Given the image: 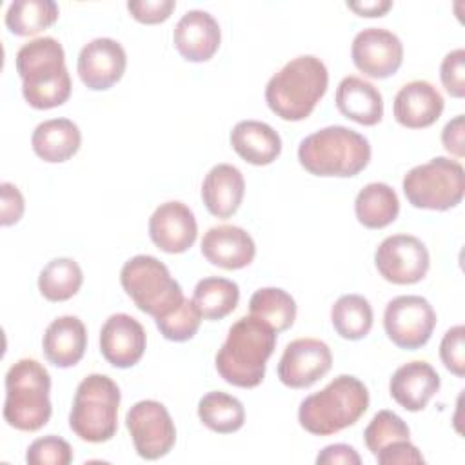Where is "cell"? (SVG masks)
<instances>
[{
	"label": "cell",
	"instance_id": "1",
	"mask_svg": "<svg viewBox=\"0 0 465 465\" xmlns=\"http://www.w3.org/2000/svg\"><path fill=\"white\" fill-rule=\"evenodd\" d=\"M276 347V331L254 316H242L216 352L218 374L242 389L258 387L265 376L267 360Z\"/></svg>",
	"mask_w": 465,
	"mask_h": 465
},
{
	"label": "cell",
	"instance_id": "2",
	"mask_svg": "<svg viewBox=\"0 0 465 465\" xmlns=\"http://www.w3.org/2000/svg\"><path fill=\"white\" fill-rule=\"evenodd\" d=\"M22 94L35 109H53L71 96V76L62 44L53 36L35 38L16 53Z\"/></svg>",
	"mask_w": 465,
	"mask_h": 465
},
{
	"label": "cell",
	"instance_id": "3",
	"mask_svg": "<svg viewBox=\"0 0 465 465\" xmlns=\"http://www.w3.org/2000/svg\"><path fill=\"white\" fill-rule=\"evenodd\" d=\"M327 84L329 73L320 58L312 54L296 56L271 76L265 87V102L282 120L298 122L312 113L325 94Z\"/></svg>",
	"mask_w": 465,
	"mask_h": 465
},
{
	"label": "cell",
	"instance_id": "4",
	"mask_svg": "<svg viewBox=\"0 0 465 465\" xmlns=\"http://www.w3.org/2000/svg\"><path fill=\"white\" fill-rule=\"evenodd\" d=\"M369 407V391L356 376L340 374L325 389L307 396L298 409L300 425L316 436H331L354 425Z\"/></svg>",
	"mask_w": 465,
	"mask_h": 465
},
{
	"label": "cell",
	"instance_id": "5",
	"mask_svg": "<svg viewBox=\"0 0 465 465\" xmlns=\"http://www.w3.org/2000/svg\"><path fill=\"white\" fill-rule=\"evenodd\" d=\"M298 160L316 176H356L371 160L369 140L343 125L323 127L300 142Z\"/></svg>",
	"mask_w": 465,
	"mask_h": 465
},
{
	"label": "cell",
	"instance_id": "6",
	"mask_svg": "<svg viewBox=\"0 0 465 465\" xmlns=\"http://www.w3.org/2000/svg\"><path fill=\"white\" fill-rule=\"evenodd\" d=\"M51 376L47 369L33 358L13 363L5 374L4 420L7 425L35 432L51 418Z\"/></svg>",
	"mask_w": 465,
	"mask_h": 465
},
{
	"label": "cell",
	"instance_id": "7",
	"mask_svg": "<svg viewBox=\"0 0 465 465\" xmlns=\"http://www.w3.org/2000/svg\"><path fill=\"white\" fill-rule=\"evenodd\" d=\"M118 385L105 374H89L76 387L69 427L84 441H107L118 429Z\"/></svg>",
	"mask_w": 465,
	"mask_h": 465
},
{
	"label": "cell",
	"instance_id": "8",
	"mask_svg": "<svg viewBox=\"0 0 465 465\" xmlns=\"http://www.w3.org/2000/svg\"><path fill=\"white\" fill-rule=\"evenodd\" d=\"M120 282L134 305L154 320L165 316L183 302L180 283L154 256L138 254L127 260L120 271Z\"/></svg>",
	"mask_w": 465,
	"mask_h": 465
},
{
	"label": "cell",
	"instance_id": "9",
	"mask_svg": "<svg viewBox=\"0 0 465 465\" xmlns=\"http://www.w3.org/2000/svg\"><path fill=\"white\" fill-rule=\"evenodd\" d=\"M403 193L412 207L447 211L456 207L465 193V171L456 160L436 156L412 167L403 176Z\"/></svg>",
	"mask_w": 465,
	"mask_h": 465
},
{
	"label": "cell",
	"instance_id": "10",
	"mask_svg": "<svg viewBox=\"0 0 465 465\" xmlns=\"http://www.w3.org/2000/svg\"><path fill=\"white\" fill-rule=\"evenodd\" d=\"M383 327L394 345L416 351L429 341L436 327V312L421 296H396L385 307Z\"/></svg>",
	"mask_w": 465,
	"mask_h": 465
},
{
	"label": "cell",
	"instance_id": "11",
	"mask_svg": "<svg viewBox=\"0 0 465 465\" xmlns=\"http://www.w3.org/2000/svg\"><path fill=\"white\" fill-rule=\"evenodd\" d=\"M125 425L138 456L143 460H158L165 456L176 441V429L171 414L154 400L134 403L127 411Z\"/></svg>",
	"mask_w": 465,
	"mask_h": 465
},
{
	"label": "cell",
	"instance_id": "12",
	"mask_svg": "<svg viewBox=\"0 0 465 465\" xmlns=\"http://www.w3.org/2000/svg\"><path fill=\"white\" fill-rule=\"evenodd\" d=\"M374 263L383 280L396 285H411L427 274L429 251L416 236L392 234L376 247Z\"/></svg>",
	"mask_w": 465,
	"mask_h": 465
},
{
	"label": "cell",
	"instance_id": "13",
	"mask_svg": "<svg viewBox=\"0 0 465 465\" xmlns=\"http://www.w3.org/2000/svg\"><path fill=\"white\" fill-rule=\"evenodd\" d=\"M331 365L332 354L325 341L298 338L287 343L278 363V378L291 389H305L323 378Z\"/></svg>",
	"mask_w": 465,
	"mask_h": 465
},
{
	"label": "cell",
	"instance_id": "14",
	"mask_svg": "<svg viewBox=\"0 0 465 465\" xmlns=\"http://www.w3.org/2000/svg\"><path fill=\"white\" fill-rule=\"evenodd\" d=\"M351 56L358 71L365 76L381 80L400 69L403 62V45L392 31L367 27L354 36Z\"/></svg>",
	"mask_w": 465,
	"mask_h": 465
},
{
	"label": "cell",
	"instance_id": "15",
	"mask_svg": "<svg viewBox=\"0 0 465 465\" xmlns=\"http://www.w3.org/2000/svg\"><path fill=\"white\" fill-rule=\"evenodd\" d=\"M127 56L124 47L113 38H94L78 54V76L93 91L113 87L125 71Z\"/></svg>",
	"mask_w": 465,
	"mask_h": 465
},
{
	"label": "cell",
	"instance_id": "16",
	"mask_svg": "<svg viewBox=\"0 0 465 465\" xmlns=\"http://www.w3.org/2000/svg\"><path fill=\"white\" fill-rule=\"evenodd\" d=\"M145 343L142 323L125 312L109 316L102 325L100 351L113 367L127 369L136 365L145 352Z\"/></svg>",
	"mask_w": 465,
	"mask_h": 465
},
{
	"label": "cell",
	"instance_id": "17",
	"mask_svg": "<svg viewBox=\"0 0 465 465\" xmlns=\"http://www.w3.org/2000/svg\"><path fill=\"white\" fill-rule=\"evenodd\" d=\"M198 234L193 211L183 202H165L149 218V236L153 243L169 254L187 251Z\"/></svg>",
	"mask_w": 465,
	"mask_h": 465
},
{
	"label": "cell",
	"instance_id": "18",
	"mask_svg": "<svg viewBox=\"0 0 465 465\" xmlns=\"http://www.w3.org/2000/svg\"><path fill=\"white\" fill-rule=\"evenodd\" d=\"M174 47L189 62H207L218 51L222 33L214 16L202 9L187 11L173 33Z\"/></svg>",
	"mask_w": 465,
	"mask_h": 465
},
{
	"label": "cell",
	"instance_id": "19",
	"mask_svg": "<svg viewBox=\"0 0 465 465\" xmlns=\"http://www.w3.org/2000/svg\"><path fill=\"white\" fill-rule=\"evenodd\" d=\"M392 113L400 125L423 129L441 116L443 96L430 82L412 80L396 93Z\"/></svg>",
	"mask_w": 465,
	"mask_h": 465
},
{
	"label": "cell",
	"instance_id": "20",
	"mask_svg": "<svg viewBox=\"0 0 465 465\" xmlns=\"http://www.w3.org/2000/svg\"><path fill=\"white\" fill-rule=\"evenodd\" d=\"M202 254L213 265L234 271L247 267L254 260L256 245L245 229L216 225L203 234Z\"/></svg>",
	"mask_w": 465,
	"mask_h": 465
},
{
	"label": "cell",
	"instance_id": "21",
	"mask_svg": "<svg viewBox=\"0 0 465 465\" xmlns=\"http://www.w3.org/2000/svg\"><path fill=\"white\" fill-rule=\"evenodd\" d=\"M438 389L440 376L434 367L423 360H414L398 367L389 381V391L394 401L411 412L425 409Z\"/></svg>",
	"mask_w": 465,
	"mask_h": 465
},
{
	"label": "cell",
	"instance_id": "22",
	"mask_svg": "<svg viewBox=\"0 0 465 465\" xmlns=\"http://www.w3.org/2000/svg\"><path fill=\"white\" fill-rule=\"evenodd\" d=\"M42 347L47 361L54 367H73L84 358L87 347L85 325L76 316H60L47 325Z\"/></svg>",
	"mask_w": 465,
	"mask_h": 465
},
{
	"label": "cell",
	"instance_id": "23",
	"mask_svg": "<svg viewBox=\"0 0 465 465\" xmlns=\"http://www.w3.org/2000/svg\"><path fill=\"white\" fill-rule=\"evenodd\" d=\"M243 174L231 163L214 165L202 183V200L207 211L218 218L232 216L243 200Z\"/></svg>",
	"mask_w": 465,
	"mask_h": 465
},
{
	"label": "cell",
	"instance_id": "24",
	"mask_svg": "<svg viewBox=\"0 0 465 465\" xmlns=\"http://www.w3.org/2000/svg\"><path fill=\"white\" fill-rule=\"evenodd\" d=\"M338 111L361 125H376L383 116L381 93L360 76H345L336 89Z\"/></svg>",
	"mask_w": 465,
	"mask_h": 465
},
{
	"label": "cell",
	"instance_id": "25",
	"mask_svg": "<svg viewBox=\"0 0 465 465\" xmlns=\"http://www.w3.org/2000/svg\"><path fill=\"white\" fill-rule=\"evenodd\" d=\"M231 145L252 165H269L282 153L280 134L265 122L242 120L231 131Z\"/></svg>",
	"mask_w": 465,
	"mask_h": 465
},
{
	"label": "cell",
	"instance_id": "26",
	"mask_svg": "<svg viewBox=\"0 0 465 465\" xmlns=\"http://www.w3.org/2000/svg\"><path fill=\"white\" fill-rule=\"evenodd\" d=\"M82 134L78 125L69 118H51L36 125L31 145L36 156L49 163L69 160L80 149Z\"/></svg>",
	"mask_w": 465,
	"mask_h": 465
},
{
	"label": "cell",
	"instance_id": "27",
	"mask_svg": "<svg viewBox=\"0 0 465 465\" xmlns=\"http://www.w3.org/2000/svg\"><path fill=\"white\" fill-rule=\"evenodd\" d=\"M354 213L358 222L367 229L387 227L398 218V194L391 185L383 182L367 183L354 200Z\"/></svg>",
	"mask_w": 465,
	"mask_h": 465
},
{
	"label": "cell",
	"instance_id": "28",
	"mask_svg": "<svg viewBox=\"0 0 465 465\" xmlns=\"http://www.w3.org/2000/svg\"><path fill=\"white\" fill-rule=\"evenodd\" d=\"M240 300V289L232 280L209 276L196 283L193 302L196 303L202 318L222 320L231 314Z\"/></svg>",
	"mask_w": 465,
	"mask_h": 465
},
{
	"label": "cell",
	"instance_id": "29",
	"mask_svg": "<svg viewBox=\"0 0 465 465\" xmlns=\"http://www.w3.org/2000/svg\"><path fill=\"white\" fill-rule=\"evenodd\" d=\"M58 4L53 0H15L5 11V25L13 35L33 36L53 25Z\"/></svg>",
	"mask_w": 465,
	"mask_h": 465
},
{
	"label": "cell",
	"instance_id": "30",
	"mask_svg": "<svg viewBox=\"0 0 465 465\" xmlns=\"http://www.w3.org/2000/svg\"><path fill=\"white\" fill-rule=\"evenodd\" d=\"M198 418L207 429L220 434H231L242 429L245 409L238 398L222 391H213L198 401Z\"/></svg>",
	"mask_w": 465,
	"mask_h": 465
},
{
	"label": "cell",
	"instance_id": "31",
	"mask_svg": "<svg viewBox=\"0 0 465 465\" xmlns=\"http://www.w3.org/2000/svg\"><path fill=\"white\" fill-rule=\"evenodd\" d=\"M251 316L271 325L276 334L287 331L296 320V302L294 298L278 287L258 289L249 300Z\"/></svg>",
	"mask_w": 465,
	"mask_h": 465
},
{
	"label": "cell",
	"instance_id": "32",
	"mask_svg": "<svg viewBox=\"0 0 465 465\" xmlns=\"http://www.w3.org/2000/svg\"><path fill=\"white\" fill-rule=\"evenodd\" d=\"M372 307L369 300L360 294H343L331 309L332 327L345 340L365 338L372 327Z\"/></svg>",
	"mask_w": 465,
	"mask_h": 465
},
{
	"label": "cell",
	"instance_id": "33",
	"mask_svg": "<svg viewBox=\"0 0 465 465\" xmlns=\"http://www.w3.org/2000/svg\"><path fill=\"white\" fill-rule=\"evenodd\" d=\"M82 282V269L73 258H54L40 271L38 289L49 302H65L80 291Z\"/></svg>",
	"mask_w": 465,
	"mask_h": 465
},
{
	"label": "cell",
	"instance_id": "34",
	"mask_svg": "<svg viewBox=\"0 0 465 465\" xmlns=\"http://www.w3.org/2000/svg\"><path fill=\"white\" fill-rule=\"evenodd\" d=\"M411 430L407 423L392 411H380L372 416L363 430V440L372 456H376L383 447L398 440H409Z\"/></svg>",
	"mask_w": 465,
	"mask_h": 465
},
{
	"label": "cell",
	"instance_id": "35",
	"mask_svg": "<svg viewBox=\"0 0 465 465\" xmlns=\"http://www.w3.org/2000/svg\"><path fill=\"white\" fill-rule=\"evenodd\" d=\"M154 322L163 338L171 341H187L198 332L202 314L193 300L183 298V302L178 307H174L165 316L156 318Z\"/></svg>",
	"mask_w": 465,
	"mask_h": 465
},
{
	"label": "cell",
	"instance_id": "36",
	"mask_svg": "<svg viewBox=\"0 0 465 465\" xmlns=\"http://www.w3.org/2000/svg\"><path fill=\"white\" fill-rule=\"evenodd\" d=\"M25 461L29 465H67L73 461V449L58 436H44L29 445Z\"/></svg>",
	"mask_w": 465,
	"mask_h": 465
},
{
	"label": "cell",
	"instance_id": "37",
	"mask_svg": "<svg viewBox=\"0 0 465 465\" xmlns=\"http://www.w3.org/2000/svg\"><path fill=\"white\" fill-rule=\"evenodd\" d=\"M465 329L463 325L450 327L440 343V358L443 365L456 376L465 374Z\"/></svg>",
	"mask_w": 465,
	"mask_h": 465
},
{
	"label": "cell",
	"instance_id": "38",
	"mask_svg": "<svg viewBox=\"0 0 465 465\" xmlns=\"http://www.w3.org/2000/svg\"><path fill=\"white\" fill-rule=\"evenodd\" d=\"M440 78L445 91L454 98H463L465 94V51L454 49L445 54L440 67Z\"/></svg>",
	"mask_w": 465,
	"mask_h": 465
},
{
	"label": "cell",
	"instance_id": "39",
	"mask_svg": "<svg viewBox=\"0 0 465 465\" xmlns=\"http://www.w3.org/2000/svg\"><path fill=\"white\" fill-rule=\"evenodd\" d=\"M176 7L174 0H138L127 2L129 13L142 24H160L167 20Z\"/></svg>",
	"mask_w": 465,
	"mask_h": 465
},
{
	"label": "cell",
	"instance_id": "40",
	"mask_svg": "<svg viewBox=\"0 0 465 465\" xmlns=\"http://www.w3.org/2000/svg\"><path fill=\"white\" fill-rule=\"evenodd\" d=\"M380 465H403V463H423V456L418 447L409 440H398L383 447L376 456Z\"/></svg>",
	"mask_w": 465,
	"mask_h": 465
},
{
	"label": "cell",
	"instance_id": "41",
	"mask_svg": "<svg viewBox=\"0 0 465 465\" xmlns=\"http://www.w3.org/2000/svg\"><path fill=\"white\" fill-rule=\"evenodd\" d=\"M2 189V205H0V216H2V225H13L16 223L22 214H24V196L18 191L16 185L4 182L0 185Z\"/></svg>",
	"mask_w": 465,
	"mask_h": 465
},
{
	"label": "cell",
	"instance_id": "42",
	"mask_svg": "<svg viewBox=\"0 0 465 465\" xmlns=\"http://www.w3.org/2000/svg\"><path fill=\"white\" fill-rule=\"evenodd\" d=\"M316 463L318 465H360L361 458L351 445L334 443V445H327L316 456Z\"/></svg>",
	"mask_w": 465,
	"mask_h": 465
},
{
	"label": "cell",
	"instance_id": "43",
	"mask_svg": "<svg viewBox=\"0 0 465 465\" xmlns=\"http://www.w3.org/2000/svg\"><path fill=\"white\" fill-rule=\"evenodd\" d=\"M463 114H458L454 116L450 122H447V125L443 127L441 131V142H443V147L461 158L465 154V142H463V133H465V127H463Z\"/></svg>",
	"mask_w": 465,
	"mask_h": 465
},
{
	"label": "cell",
	"instance_id": "44",
	"mask_svg": "<svg viewBox=\"0 0 465 465\" xmlns=\"http://www.w3.org/2000/svg\"><path fill=\"white\" fill-rule=\"evenodd\" d=\"M347 7L360 16H383L391 7V0H369V2H347Z\"/></svg>",
	"mask_w": 465,
	"mask_h": 465
}]
</instances>
